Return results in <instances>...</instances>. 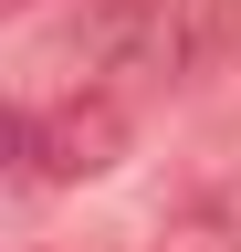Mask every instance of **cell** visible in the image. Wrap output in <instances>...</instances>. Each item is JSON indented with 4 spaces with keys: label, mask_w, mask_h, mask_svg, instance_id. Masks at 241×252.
I'll return each instance as SVG.
<instances>
[{
    "label": "cell",
    "mask_w": 241,
    "mask_h": 252,
    "mask_svg": "<svg viewBox=\"0 0 241 252\" xmlns=\"http://www.w3.org/2000/svg\"><path fill=\"white\" fill-rule=\"evenodd\" d=\"M126 84H105V74H84L63 94H42V105H21L11 116V179L21 189H84V179H105L115 158H126Z\"/></svg>",
    "instance_id": "obj_1"
},
{
    "label": "cell",
    "mask_w": 241,
    "mask_h": 252,
    "mask_svg": "<svg viewBox=\"0 0 241 252\" xmlns=\"http://www.w3.org/2000/svg\"><path fill=\"white\" fill-rule=\"evenodd\" d=\"M0 11H42V0H0Z\"/></svg>",
    "instance_id": "obj_3"
},
{
    "label": "cell",
    "mask_w": 241,
    "mask_h": 252,
    "mask_svg": "<svg viewBox=\"0 0 241 252\" xmlns=\"http://www.w3.org/2000/svg\"><path fill=\"white\" fill-rule=\"evenodd\" d=\"M158 231H168V252H241V189H189Z\"/></svg>",
    "instance_id": "obj_2"
}]
</instances>
